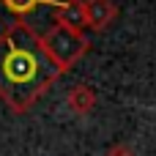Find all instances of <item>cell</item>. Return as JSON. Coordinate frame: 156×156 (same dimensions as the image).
<instances>
[{
  "label": "cell",
  "mask_w": 156,
  "mask_h": 156,
  "mask_svg": "<svg viewBox=\"0 0 156 156\" xmlns=\"http://www.w3.org/2000/svg\"><path fill=\"white\" fill-rule=\"evenodd\" d=\"M55 74L58 69L47 58L41 36H36L25 22L11 25L0 36V96L14 110L30 107Z\"/></svg>",
  "instance_id": "cell-1"
},
{
  "label": "cell",
  "mask_w": 156,
  "mask_h": 156,
  "mask_svg": "<svg viewBox=\"0 0 156 156\" xmlns=\"http://www.w3.org/2000/svg\"><path fill=\"white\" fill-rule=\"evenodd\" d=\"M41 47H44L47 58L52 60V66L60 71V69H69L74 60H80L88 52V38L80 30H71V27L55 22L41 36Z\"/></svg>",
  "instance_id": "cell-2"
},
{
  "label": "cell",
  "mask_w": 156,
  "mask_h": 156,
  "mask_svg": "<svg viewBox=\"0 0 156 156\" xmlns=\"http://www.w3.org/2000/svg\"><path fill=\"white\" fill-rule=\"evenodd\" d=\"M82 5H85V22L93 30H104L115 16L112 0H82Z\"/></svg>",
  "instance_id": "cell-3"
},
{
  "label": "cell",
  "mask_w": 156,
  "mask_h": 156,
  "mask_svg": "<svg viewBox=\"0 0 156 156\" xmlns=\"http://www.w3.org/2000/svg\"><path fill=\"white\" fill-rule=\"evenodd\" d=\"M58 22L60 25H66V27H71V30H80L82 33V27L88 25L85 22V5H82V0H63V3H58Z\"/></svg>",
  "instance_id": "cell-4"
},
{
  "label": "cell",
  "mask_w": 156,
  "mask_h": 156,
  "mask_svg": "<svg viewBox=\"0 0 156 156\" xmlns=\"http://www.w3.org/2000/svg\"><path fill=\"white\" fill-rule=\"evenodd\" d=\"M66 104L74 115H88L96 107V90L88 88V85H74L66 96Z\"/></svg>",
  "instance_id": "cell-5"
},
{
  "label": "cell",
  "mask_w": 156,
  "mask_h": 156,
  "mask_svg": "<svg viewBox=\"0 0 156 156\" xmlns=\"http://www.w3.org/2000/svg\"><path fill=\"white\" fill-rule=\"evenodd\" d=\"M5 3V8L11 11V14H27V11H33L36 5H41V3H52V0H3ZM55 5V3H52Z\"/></svg>",
  "instance_id": "cell-6"
},
{
  "label": "cell",
  "mask_w": 156,
  "mask_h": 156,
  "mask_svg": "<svg viewBox=\"0 0 156 156\" xmlns=\"http://www.w3.org/2000/svg\"><path fill=\"white\" fill-rule=\"evenodd\" d=\"M104 156H134V151H132L129 145H123V143H118V145H112V148H110V151H107Z\"/></svg>",
  "instance_id": "cell-7"
}]
</instances>
